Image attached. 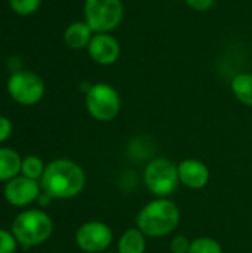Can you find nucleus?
<instances>
[{
    "label": "nucleus",
    "instance_id": "obj_15",
    "mask_svg": "<svg viewBox=\"0 0 252 253\" xmlns=\"http://www.w3.org/2000/svg\"><path fill=\"white\" fill-rule=\"evenodd\" d=\"M232 90L242 104L252 107V74L244 73L236 76L232 82Z\"/></svg>",
    "mask_w": 252,
    "mask_h": 253
},
{
    "label": "nucleus",
    "instance_id": "obj_9",
    "mask_svg": "<svg viewBox=\"0 0 252 253\" xmlns=\"http://www.w3.org/2000/svg\"><path fill=\"white\" fill-rule=\"evenodd\" d=\"M89 56L100 65H111L120 56V44L119 42L108 33H97L94 34L89 46Z\"/></svg>",
    "mask_w": 252,
    "mask_h": 253
},
{
    "label": "nucleus",
    "instance_id": "obj_7",
    "mask_svg": "<svg viewBox=\"0 0 252 253\" xmlns=\"http://www.w3.org/2000/svg\"><path fill=\"white\" fill-rule=\"evenodd\" d=\"M7 92L18 104L34 105L43 98L45 83L36 73L16 71L7 82Z\"/></svg>",
    "mask_w": 252,
    "mask_h": 253
},
{
    "label": "nucleus",
    "instance_id": "obj_10",
    "mask_svg": "<svg viewBox=\"0 0 252 253\" xmlns=\"http://www.w3.org/2000/svg\"><path fill=\"white\" fill-rule=\"evenodd\" d=\"M39 196V185L36 179L19 176L10 179L4 187V197L13 206H27Z\"/></svg>",
    "mask_w": 252,
    "mask_h": 253
},
{
    "label": "nucleus",
    "instance_id": "obj_11",
    "mask_svg": "<svg viewBox=\"0 0 252 253\" xmlns=\"http://www.w3.org/2000/svg\"><path fill=\"white\" fill-rule=\"evenodd\" d=\"M178 175H180L181 184L193 190L203 188L209 181L208 168L202 162L195 160V159L183 160L178 166Z\"/></svg>",
    "mask_w": 252,
    "mask_h": 253
},
{
    "label": "nucleus",
    "instance_id": "obj_1",
    "mask_svg": "<svg viewBox=\"0 0 252 253\" xmlns=\"http://www.w3.org/2000/svg\"><path fill=\"white\" fill-rule=\"evenodd\" d=\"M85 187V173L71 160H55L45 168L42 188L50 199H71Z\"/></svg>",
    "mask_w": 252,
    "mask_h": 253
},
{
    "label": "nucleus",
    "instance_id": "obj_21",
    "mask_svg": "<svg viewBox=\"0 0 252 253\" xmlns=\"http://www.w3.org/2000/svg\"><path fill=\"white\" fill-rule=\"evenodd\" d=\"M214 1H215V0H186V3H187L192 9H195V10H198V12H205V10H208L209 7H212Z\"/></svg>",
    "mask_w": 252,
    "mask_h": 253
},
{
    "label": "nucleus",
    "instance_id": "obj_12",
    "mask_svg": "<svg viewBox=\"0 0 252 253\" xmlns=\"http://www.w3.org/2000/svg\"><path fill=\"white\" fill-rule=\"evenodd\" d=\"M92 28L86 22H73L67 27L64 33V42L70 49L80 50L88 47L94 34Z\"/></svg>",
    "mask_w": 252,
    "mask_h": 253
},
{
    "label": "nucleus",
    "instance_id": "obj_20",
    "mask_svg": "<svg viewBox=\"0 0 252 253\" xmlns=\"http://www.w3.org/2000/svg\"><path fill=\"white\" fill-rule=\"evenodd\" d=\"M190 245L192 243L184 236H177L171 243V251L172 253H189Z\"/></svg>",
    "mask_w": 252,
    "mask_h": 253
},
{
    "label": "nucleus",
    "instance_id": "obj_4",
    "mask_svg": "<svg viewBox=\"0 0 252 253\" xmlns=\"http://www.w3.org/2000/svg\"><path fill=\"white\" fill-rule=\"evenodd\" d=\"M85 22L94 33H108L123 19L122 0H85Z\"/></svg>",
    "mask_w": 252,
    "mask_h": 253
},
{
    "label": "nucleus",
    "instance_id": "obj_17",
    "mask_svg": "<svg viewBox=\"0 0 252 253\" xmlns=\"http://www.w3.org/2000/svg\"><path fill=\"white\" fill-rule=\"evenodd\" d=\"M21 172L24 173V176L30 178V179H36V178H40L45 172V168H43V163L39 157L36 156H30V157H25L21 163Z\"/></svg>",
    "mask_w": 252,
    "mask_h": 253
},
{
    "label": "nucleus",
    "instance_id": "obj_14",
    "mask_svg": "<svg viewBox=\"0 0 252 253\" xmlns=\"http://www.w3.org/2000/svg\"><path fill=\"white\" fill-rule=\"evenodd\" d=\"M21 163L22 162L15 151L0 148V181L13 179V176L21 170Z\"/></svg>",
    "mask_w": 252,
    "mask_h": 253
},
{
    "label": "nucleus",
    "instance_id": "obj_16",
    "mask_svg": "<svg viewBox=\"0 0 252 253\" xmlns=\"http://www.w3.org/2000/svg\"><path fill=\"white\" fill-rule=\"evenodd\" d=\"M189 253H223L220 243L211 237H199L192 242Z\"/></svg>",
    "mask_w": 252,
    "mask_h": 253
},
{
    "label": "nucleus",
    "instance_id": "obj_18",
    "mask_svg": "<svg viewBox=\"0 0 252 253\" xmlns=\"http://www.w3.org/2000/svg\"><path fill=\"white\" fill-rule=\"evenodd\" d=\"M9 4L15 13L27 16L34 13L40 7L42 0H9Z\"/></svg>",
    "mask_w": 252,
    "mask_h": 253
},
{
    "label": "nucleus",
    "instance_id": "obj_22",
    "mask_svg": "<svg viewBox=\"0 0 252 253\" xmlns=\"http://www.w3.org/2000/svg\"><path fill=\"white\" fill-rule=\"evenodd\" d=\"M10 132H12L10 122L6 117H1L0 116V142H3L4 139H7L9 135H10Z\"/></svg>",
    "mask_w": 252,
    "mask_h": 253
},
{
    "label": "nucleus",
    "instance_id": "obj_3",
    "mask_svg": "<svg viewBox=\"0 0 252 253\" xmlns=\"http://www.w3.org/2000/svg\"><path fill=\"white\" fill-rule=\"evenodd\" d=\"M13 236L24 246H37L52 234V221L42 211H27L16 216Z\"/></svg>",
    "mask_w": 252,
    "mask_h": 253
},
{
    "label": "nucleus",
    "instance_id": "obj_19",
    "mask_svg": "<svg viewBox=\"0 0 252 253\" xmlns=\"http://www.w3.org/2000/svg\"><path fill=\"white\" fill-rule=\"evenodd\" d=\"M16 249L15 236L9 234L4 230H0V253H13Z\"/></svg>",
    "mask_w": 252,
    "mask_h": 253
},
{
    "label": "nucleus",
    "instance_id": "obj_5",
    "mask_svg": "<svg viewBox=\"0 0 252 253\" xmlns=\"http://www.w3.org/2000/svg\"><path fill=\"white\" fill-rule=\"evenodd\" d=\"M144 181L154 196L165 199L175 191L180 182L178 166L166 159H154L144 170Z\"/></svg>",
    "mask_w": 252,
    "mask_h": 253
},
{
    "label": "nucleus",
    "instance_id": "obj_6",
    "mask_svg": "<svg viewBox=\"0 0 252 253\" xmlns=\"http://www.w3.org/2000/svg\"><path fill=\"white\" fill-rule=\"evenodd\" d=\"M120 96L117 90L107 83L91 86L86 93V108L89 114L100 122L113 120L120 111Z\"/></svg>",
    "mask_w": 252,
    "mask_h": 253
},
{
    "label": "nucleus",
    "instance_id": "obj_13",
    "mask_svg": "<svg viewBox=\"0 0 252 253\" xmlns=\"http://www.w3.org/2000/svg\"><path fill=\"white\" fill-rule=\"evenodd\" d=\"M146 236L138 228H131L123 233L119 240V253H144Z\"/></svg>",
    "mask_w": 252,
    "mask_h": 253
},
{
    "label": "nucleus",
    "instance_id": "obj_8",
    "mask_svg": "<svg viewBox=\"0 0 252 253\" xmlns=\"http://www.w3.org/2000/svg\"><path fill=\"white\" fill-rule=\"evenodd\" d=\"M111 230L102 222H88L82 225L76 234L77 246L89 253L105 251L111 243Z\"/></svg>",
    "mask_w": 252,
    "mask_h": 253
},
{
    "label": "nucleus",
    "instance_id": "obj_2",
    "mask_svg": "<svg viewBox=\"0 0 252 253\" xmlns=\"http://www.w3.org/2000/svg\"><path fill=\"white\" fill-rule=\"evenodd\" d=\"M180 224V209L168 199H157L141 209L137 216L138 230L149 237H163Z\"/></svg>",
    "mask_w": 252,
    "mask_h": 253
}]
</instances>
